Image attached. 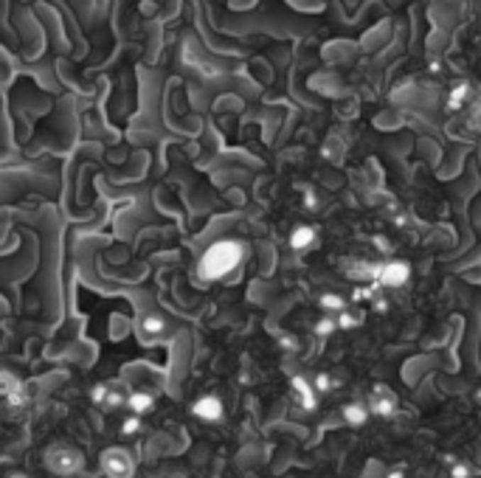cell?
Here are the masks:
<instances>
[{"label": "cell", "instance_id": "5bb4252c", "mask_svg": "<svg viewBox=\"0 0 481 478\" xmlns=\"http://www.w3.org/2000/svg\"><path fill=\"white\" fill-rule=\"evenodd\" d=\"M445 462L450 465V478H470L473 476L470 465H465V462H459V459H453V456H448Z\"/></svg>", "mask_w": 481, "mask_h": 478}, {"label": "cell", "instance_id": "8992f818", "mask_svg": "<svg viewBox=\"0 0 481 478\" xmlns=\"http://www.w3.org/2000/svg\"><path fill=\"white\" fill-rule=\"evenodd\" d=\"M192 413L200 422H220L223 419V399L217 397V394H203V397L194 399Z\"/></svg>", "mask_w": 481, "mask_h": 478}, {"label": "cell", "instance_id": "9a60e30c", "mask_svg": "<svg viewBox=\"0 0 481 478\" xmlns=\"http://www.w3.org/2000/svg\"><path fill=\"white\" fill-rule=\"evenodd\" d=\"M138 430H141V416L130 413V416L121 422V433H124V436H133V433H138Z\"/></svg>", "mask_w": 481, "mask_h": 478}, {"label": "cell", "instance_id": "7a4b0ae2", "mask_svg": "<svg viewBox=\"0 0 481 478\" xmlns=\"http://www.w3.org/2000/svg\"><path fill=\"white\" fill-rule=\"evenodd\" d=\"M408 279H411V265L405 259H389V262L377 265L375 284L386 287V290H400V287L408 284Z\"/></svg>", "mask_w": 481, "mask_h": 478}, {"label": "cell", "instance_id": "30bf717a", "mask_svg": "<svg viewBox=\"0 0 481 478\" xmlns=\"http://www.w3.org/2000/svg\"><path fill=\"white\" fill-rule=\"evenodd\" d=\"M316 245V228L313 226H296L290 234V248L293 250H307Z\"/></svg>", "mask_w": 481, "mask_h": 478}, {"label": "cell", "instance_id": "ba28073f", "mask_svg": "<svg viewBox=\"0 0 481 478\" xmlns=\"http://www.w3.org/2000/svg\"><path fill=\"white\" fill-rule=\"evenodd\" d=\"M343 419H346V425H352V428H363L366 422H369V408L363 405V402H349V405H343Z\"/></svg>", "mask_w": 481, "mask_h": 478}, {"label": "cell", "instance_id": "9c48e42d", "mask_svg": "<svg viewBox=\"0 0 481 478\" xmlns=\"http://www.w3.org/2000/svg\"><path fill=\"white\" fill-rule=\"evenodd\" d=\"M470 99H473V84H470V82H459V84L448 93V110H462Z\"/></svg>", "mask_w": 481, "mask_h": 478}, {"label": "cell", "instance_id": "7c38bea8", "mask_svg": "<svg viewBox=\"0 0 481 478\" xmlns=\"http://www.w3.org/2000/svg\"><path fill=\"white\" fill-rule=\"evenodd\" d=\"M319 304H321V310H324V313H343V310L349 307V304H346V299H343V296H338V293H324Z\"/></svg>", "mask_w": 481, "mask_h": 478}, {"label": "cell", "instance_id": "e0dca14e", "mask_svg": "<svg viewBox=\"0 0 481 478\" xmlns=\"http://www.w3.org/2000/svg\"><path fill=\"white\" fill-rule=\"evenodd\" d=\"M20 389V383H17V377H11V374H0V394L3 397H9L11 391H17Z\"/></svg>", "mask_w": 481, "mask_h": 478}, {"label": "cell", "instance_id": "5b68a950", "mask_svg": "<svg viewBox=\"0 0 481 478\" xmlns=\"http://www.w3.org/2000/svg\"><path fill=\"white\" fill-rule=\"evenodd\" d=\"M101 467H104V473H107L110 478H130L133 476V470H136V465H133L130 453H127V450H121V448H110V450H104V453H101Z\"/></svg>", "mask_w": 481, "mask_h": 478}, {"label": "cell", "instance_id": "ac0fdd59", "mask_svg": "<svg viewBox=\"0 0 481 478\" xmlns=\"http://www.w3.org/2000/svg\"><path fill=\"white\" fill-rule=\"evenodd\" d=\"M335 329H338V323L332 318H321L319 323H316V335H321V338H329Z\"/></svg>", "mask_w": 481, "mask_h": 478}, {"label": "cell", "instance_id": "7402d4cb", "mask_svg": "<svg viewBox=\"0 0 481 478\" xmlns=\"http://www.w3.org/2000/svg\"><path fill=\"white\" fill-rule=\"evenodd\" d=\"M375 310H377V313H386V310H389V301H386L383 296H377V299H375Z\"/></svg>", "mask_w": 481, "mask_h": 478}, {"label": "cell", "instance_id": "3957f363", "mask_svg": "<svg viewBox=\"0 0 481 478\" xmlns=\"http://www.w3.org/2000/svg\"><path fill=\"white\" fill-rule=\"evenodd\" d=\"M45 462H48V467H51L57 476H74V473H79L82 465H84L82 453L74 450V448H54V450L45 456Z\"/></svg>", "mask_w": 481, "mask_h": 478}, {"label": "cell", "instance_id": "52a82bcc", "mask_svg": "<svg viewBox=\"0 0 481 478\" xmlns=\"http://www.w3.org/2000/svg\"><path fill=\"white\" fill-rule=\"evenodd\" d=\"M290 389H293L296 402H299L304 411H316V408H319V391L313 389V383H310V380H304V377L299 374V377H293V380H290Z\"/></svg>", "mask_w": 481, "mask_h": 478}, {"label": "cell", "instance_id": "4fadbf2b", "mask_svg": "<svg viewBox=\"0 0 481 478\" xmlns=\"http://www.w3.org/2000/svg\"><path fill=\"white\" fill-rule=\"evenodd\" d=\"M360 321H363V313H349V307L343 310V313H338V329H355V326H360Z\"/></svg>", "mask_w": 481, "mask_h": 478}, {"label": "cell", "instance_id": "44dd1931", "mask_svg": "<svg viewBox=\"0 0 481 478\" xmlns=\"http://www.w3.org/2000/svg\"><path fill=\"white\" fill-rule=\"evenodd\" d=\"M304 209H316V194H313V189H304Z\"/></svg>", "mask_w": 481, "mask_h": 478}, {"label": "cell", "instance_id": "6da1fadb", "mask_svg": "<svg viewBox=\"0 0 481 478\" xmlns=\"http://www.w3.org/2000/svg\"><path fill=\"white\" fill-rule=\"evenodd\" d=\"M242 253H245V245L237 242V239H220V242H214V245L203 253V259H200V265H197L200 279H206V282L226 279L234 267H240Z\"/></svg>", "mask_w": 481, "mask_h": 478}, {"label": "cell", "instance_id": "d6986e66", "mask_svg": "<svg viewBox=\"0 0 481 478\" xmlns=\"http://www.w3.org/2000/svg\"><path fill=\"white\" fill-rule=\"evenodd\" d=\"M107 397H110L107 386H96V389L90 391V402H96V405H107Z\"/></svg>", "mask_w": 481, "mask_h": 478}, {"label": "cell", "instance_id": "ffe728a7", "mask_svg": "<svg viewBox=\"0 0 481 478\" xmlns=\"http://www.w3.org/2000/svg\"><path fill=\"white\" fill-rule=\"evenodd\" d=\"M6 399H9V405H20V402H26V394L17 389V391H11V394H9Z\"/></svg>", "mask_w": 481, "mask_h": 478}, {"label": "cell", "instance_id": "cb8c5ba5", "mask_svg": "<svg viewBox=\"0 0 481 478\" xmlns=\"http://www.w3.org/2000/svg\"><path fill=\"white\" fill-rule=\"evenodd\" d=\"M389 478H402V470H397V473H392Z\"/></svg>", "mask_w": 481, "mask_h": 478}, {"label": "cell", "instance_id": "277c9868", "mask_svg": "<svg viewBox=\"0 0 481 478\" xmlns=\"http://www.w3.org/2000/svg\"><path fill=\"white\" fill-rule=\"evenodd\" d=\"M369 413L372 416H380V419H392L394 413H397V408H400V399L397 394L392 391V389H386V386H375L372 389V394H369Z\"/></svg>", "mask_w": 481, "mask_h": 478}, {"label": "cell", "instance_id": "603a6c76", "mask_svg": "<svg viewBox=\"0 0 481 478\" xmlns=\"http://www.w3.org/2000/svg\"><path fill=\"white\" fill-rule=\"evenodd\" d=\"M147 329H150V332H160V321H147Z\"/></svg>", "mask_w": 481, "mask_h": 478}, {"label": "cell", "instance_id": "8fae6325", "mask_svg": "<svg viewBox=\"0 0 481 478\" xmlns=\"http://www.w3.org/2000/svg\"><path fill=\"white\" fill-rule=\"evenodd\" d=\"M136 416H141V413H147L153 405H155V397L150 394V391H136V394H130L127 402H124Z\"/></svg>", "mask_w": 481, "mask_h": 478}, {"label": "cell", "instance_id": "2e32d148", "mask_svg": "<svg viewBox=\"0 0 481 478\" xmlns=\"http://www.w3.org/2000/svg\"><path fill=\"white\" fill-rule=\"evenodd\" d=\"M332 386H335V380H332V377H329L326 372H321V374H316V380H313V389H316L319 394H326V391H329Z\"/></svg>", "mask_w": 481, "mask_h": 478}]
</instances>
